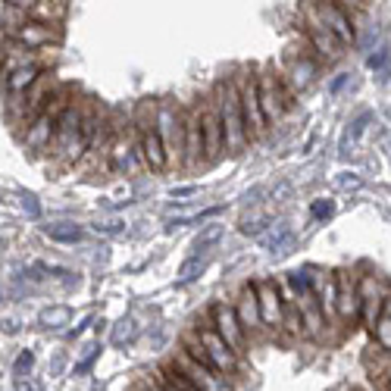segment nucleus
I'll use <instances>...</instances> for the list:
<instances>
[{
	"label": "nucleus",
	"mask_w": 391,
	"mask_h": 391,
	"mask_svg": "<svg viewBox=\"0 0 391 391\" xmlns=\"http://www.w3.org/2000/svg\"><path fill=\"white\" fill-rule=\"evenodd\" d=\"M213 104H216V113H219V122H222V138H226V150H229V154H241V150L251 144V135H248V126H244L241 104H238L235 78H226V82L216 85Z\"/></svg>",
	"instance_id": "f257e3e1"
},
{
	"label": "nucleus",
	"mask_w": 391,
	"mask_h": 391,
	"mask_svg": "<svg viewBox=\"0 0 391 391\" xmlns=\"http://www.w3.org/2000/svg\"><path fill=\"white\" fill-rule=\"evenodd\" d=\"M72 104V91L69 88H56V94L47 100V107L35 116L32 122L25 126V148L32 150V154H41V150L50 148V141H54V132H56V122H60V116L66 113V107Z\"/></svg>",
	"instance_id": "f03ea898"
},
{
	"label": "nucleus",
	"mask_w": 391,
	"mask_h": 391,
	"mask_svg": "<svg viewBox=\"0 0 391 391\" xmlns=\"http://www.w3.org/2000/svg\"><path fill=\"white\" fill-rule=\"evenodd\" d=\"M235 88H238V104H241V116H244V126H248L251 141L263 138L266 128H270V122H266L263 107H260L257 76H253V72H241V76H235Z\"/></svg>",
	"instance_id": "7ed1b4c3"
},
{
	"label": "nucleus",
	"mask_w": 391,
	"mask_h": 391,
	"mask_svg": "<svg viewBox=\"0 0 391 391\" xmlns=\"http://www.w3.org/2000/svg\"><path fill=\"white\" fill-rule=\"evenodd\" d=\"M257 91H260V107H263L266 122H270V126L279 122L288 107H291V91L285 88V78H282L276 69L266 66L257 76Z\"/></svg>",
	"instance_id": "20e7f679"
},
{
	"label": "nucleus",
	"mask_w": 391,
	"mask_h": 391,
	"mask_svg": "<svg viewBox=\"0 0 391 391\" xmlns=\"http://www.w3.org/2000/svg\"><path fill=\"white\" fill-rule=\"evenodd\" d=\"M154 126L160 132V141L169 157V166H182V154H185V126H182V113L172 104H160L154 110Z\"/></svg>",
	"instance_id": "39448f33"
},
{
	"label": "nucleus",
	"mask_w": 391,
	"mask_h": 391,
	"mask_svg": "<svg viewBox=\"0 0 391 391\" xmlns=\"http://www.w3.org/2000/svg\"><path fill=\"white\" fill-rule=\"evenodd\" d=\"M303 13H310L316 23L329 28V32L335 35L344 47L357 41V25H354L351 13L342 10L338 4H332V0H307V10H303Z\"/></svg>",
	"instance_id": "423d86ee"
},
{
	"label": "nucleus",
	"mask_w": 391,
	"mask_h": 391,
	"mask_svg": "<svg viewBox=\"0 0 391 391\" xmlns=\"http://www.w3.org/2000/svg\"><path fill=\"white\" fill-rule=\"evenodd\" d=\"M6 41H13V44H23L28 50H44L50 44H60L63 41V28L60 25H50V23H41V19L35 16H25L19 25L6 28Z\"/></svg>",
	"instance_id": "0eeeda50"
},
{
	"label": "nucleus",
	"mask_w": 391,
	"mask_h": 391,
	"mask_svg": "<svg viewBox=\"0 0 391 391\" xmlns=\"http://www.w3.org/2000/svg\"><path fill=\"white\" fill-rule=\"evenodd\" d=\"M194 335H198V342L204 344L207 357L213 360V366L219 369L222 375H235L238 369H241V354L231 351L229 342L213 329V325H198V329H194Z\"/></svg>",
	"instance_id": "6e6552de"
},
{
	"label": "nucleus",
	"mask_w": 391,
	"mask_h": 391,
	"mask_svg": "<svg viewBox=\"0 0 391 391\" xmlns=\"http://www.w3.org/2000/svg\"><path fill=\"white\" fill-rule=\"evenodd\" d=\"M172 366H176L179 373L200 391H235V385L229 382V375H222L219 369H213V366H204V363H198V360H191L185 351L176 354Z\"/></svg>",
	"instance_id": "1a4fd4ad"
},
{
	"label": "nucleus",
	"mask_w": 391,
	"mask_h": 391,
	"mask_svg": "<svg viewBox=\"0 0 391 391\" xmlns=\"http://www.w3.org/2000/svg\"><path fill=\"white\" fill-rule=\"evenodd\" d=\"M357 294H360V307H363L360 310V320L366 323V329H373L388 298L385 279L375 276V272H363V276H357Z\"/></svg>",
	"instance_id": "9d476101"
},
{
	"label": "nucleus",
	"mask_w": 391,
	"mask_h": 391,
	"mask_svg": "<svg viewBox=\"0 0 391 391\" xmlns=\"http://www.w3.org/2000/svg\"><path fill=\"white\" fill-rule=\"evenodd\" d=\"M257 288V303H260V323H263V332L270 335H279L282 332V316H285V301L279 294V285L272 279H260L253 282Z\"/></svg>",
	"instance_id": "9b49d317"
},
{
	"label": "nucleus",
	"mask_w": 391,
	"mask_h": 391,
	"mask_svg": "<svg viewBox=\"0 0 391 391\" xmlns=\"http://www.w3.org/2000/svg\"><path fill=\"white\" fill-rule=\"evenodd\" d=\"M100 119H104V116H100L97 110H94V104H88V107H85L82 126H78L76 138L69 141V148L63 150L60 157H56V166H63V169H66V166H76V163L82 160L85 154H88V150H91V141H94V135H97V126H100Z\"/></svg>",
	"instance_id": "f8f14e48"
},
{
	"label": "nucleus",
	"mask_w": 391,
	"mask_h": 391,
	"mask_svg": "<svg viewBox=\"0 0 391 391\" xmlns=\"http://www.w3.org/2000/svg\"><path fill=\"white\" fill-rule=\"evenodd\" d=\"M303 35H307V47L316 54V60H323V63H338L344 56V44L335 38V35L329 32L325 25L316 23L310 13H303Z\"/></svg>",
	"instance_id": "ddd939ff"
},
{
	"label": "nucleus",
	"mask_w": 391,
	"mask_h": 391,
	"mask_svg": "<svg viewBox=\"0 0 391 391\" xmlns=\"http://www.w3.org/2000/svg\"><path fill=\"white\" fill-rule=\"evenodd\" d=\"M198 116H200V132H204V163H216L222 157V150H226V138H222V122L213 97L198 104Z\"/></svg>",
	"instance_id": "4468645a"
},
{
	"label": "nucleus",
	"mask_w": 391,
	"mask_h": 391,
	"mask_svg": "<svg viewBox=\"0 0 391 391\" xmlns=\"http://www.w3.org/2000/svg\"><path fill=\"white\" fill-rule=\"evenodd\" d=\"M210 320H213L210 325L226 338L231 351H238V354L244 351V344H248V332L241 329V320H238L235 307H229V303H222V301L213 303V307H210Z\"/></svg>",
	"instance_id": "2eb2a0df"
},
{
	"label": "nucleus",
	"mask_w": 391,
	"mask_h": 391,
	"mask_svg": "<svg viewBox=\"0 0 391 391\" xmlns=\"http://www.w3.org/2000/svg\"><path fill=\"white\" fill-rule=\"evenodd\" d=\"M338 279V298H335V313H338V323L344 325H354L360 323V294H357V276L347 270H338L335 272Z\"/></svg>",
	"instance_id": "dca6fc26"
},
{
	"label": "nucleus",
	"mask_w": 391,
	"mask_h": 391,
	"mask_svg": "<svg viewBox=\"0 0 391 391\" xmlns=\"http://www.w3.org/2000/svg\"><path fill=\"white\" fill-rule=\"evenodd\" d=\"M138 150H141V163L148 166V169L160 172L169 166V157H166V148L160 141V132H157L154 119L150 122H138Z\"/></svg>",
	"instance_id": "f3484780"
},
{
	"label": "nucleus",
	"mask_w": 391,
	"mask_h": 391,
	"mask_svg": "<svg viewBox=\"0 0 391 391\" xmlns=\"http://www.w3.org/2000/svg\"><path fill=\"white\" fill-rule=\"evenodd\" d=\"M182 126H185V154H182V166L185 169H198L204 163V132H200V116L198 107L188 110L182 116Z\"/></svg>",
	"instance_id": "a211bd4d"
},
{
	"label": "nucleus",
	"mask_w": 391,
	"mask_h": 391,
	"mask_svg": "<svg viewBox=\"0 0 391 391\" xmlns=\"http://www.w3.org/2000/svg\"><path fill=\"white\" fill-rule=\"evenodd\" d=\"M316 76H320V60L310 54H298V47L288 50V82H291L294 91H307L310 85L316 82Z\"/></svg>",
	"instance_id": "6ab92c4d"
},
{
	"label": "nucleus",
	"mask_w": 391,
	"mask_h": 391,
	"mask_svg": "<svg viewBox=\"0 0 391 391\" xmlns=\"http://www.w3.org/2000/svg\"><path fill=\"white\" fill-rule=\"evenodd\" d=\"M85 107L88 104H69L66 107V113L60 116V122H56V132H54V141H50V150H54V160L63 154V150L69 148V141L76 138V132H78V126H82V116H85Z\"/></svg>",
	"instance_id": "aec40b11"
},
{
	"label": "nucleus",
	"mask_w": 391,
	"mask_h": 391,
	"mask_svg": "<svg viewBox=\"0 0 391 391\" xmlns=\"http://www.w3.org/2000/svg\"><path fill=\"white\" fill-rule=\"evenodd\" d=\"M294 307H298L301 313V329H303V338H313V342H323L325 338V316L320 310V303H316V294H307V298H298L294 301Z\"/></svg>",
	"instance_id": "412c9836"
},
{
	"label": "nucleus",
	"mask_w": 391,
	"mask_h": 391,
	"mask_svg": "<svg viewBox=\"0 0 391 391\" xmlns=\"http://www.w3.org/2000/svg\"><path fill=\"white\" fill-rule=\"evenodd\" d=\"M235 313H238L241 329L248 332V335L263 332V323H260V303H257V288H253V282L241 288V294H238V301H235Z\"/></svg>",
	"instance_id": "4be33fe9"
},
{
	"label": "nucleus",
	"mask_w": 391,
	"mask_h": 391,
	"mask_svg": "<svg viewBox=\"0 0 391 391\" xmlns=\"http://www.w3.org/2000/svg\"><path fill=\"white\" fill-rule=\"evenodd\" d=\"M44 63L41 60H35V63H25V66H19V69H13L10 76L4 78V85H6V91H10V97L16 100V97H23V94L32 88V85H38L41 82V76H44Z\"/></svg>",
	"instance_id": "5701e85b"
},
{
	"label": "nucleus",
	"mask_w": 391,
	"mask_h": 391,
	"mask_svg": "<svg viewBox=\"0 0 391 391\" xmlns=\"http://www.w3.org/2000/svg\"><path fill=\"white\" fill-rule=\"evenodd\" d=\"M335 298H338V279H335V272H329V276H323V285L316 288V303H320V310H323V316L329 325L338 323Z\"/></svg>",
	"instance_id": "b1692460"
},
{
	"label": "nucleus",
	"mask_w": 391,
	"mask_h": 391,
	"mask_svg": "<svg viewBox=\"0 0 391 391\" xmlns=\"http://www.w3.org/2000/svg\"><path fill=\"white\" fill-rule=\"evenodd\" d=\"M257 241L263 244L266 251H272V253H285V248L291 244V229H288L285 222H279V226H266L257 235Z\"/></svg>",
	"instance_id": "393cba45"
},
{
	"label": "nucleus",
	"mask_w": 391,
	"mask_h": 391,
	"mask_svg": "<svg viewBox=\"0 0 391 391\" xmlns=\"http://www.w3.org/2000/svg\"><path fill=\"white\" fill-rule=\"evenodd\" d=\"M66 10H69L66 0H38L28 16L41 19V23H50V25H60L63 19H66Z\"/></svg>",
	"instance_id": "a878e982"
},
{
	"label": "nucleus",
	"mask_w": 391,
	"mask_h": 391,
	"mask_svg": "<svg viewBox=\"0 0 391 391\" xmlns=\"http://www.w3.org/2000/svg\"><path fill=\"white\" fill-rule=\"evenodd\" d=\"M44 235L50 241H60V244H78L85 238V231L76 222H50V226H44Z\"/></svg>",
	"instance_id": "bb28decb"
},
{
	"label": "nucleus",
	"mask_w": 391,
	"mask_h": 391,
	"mask_svg": "<svg viewBox=\"0 0 391 391\" xmlns=\"http://www.w3.org/2000/svg\"><path fill=\"white\" fill-rule=\"evenodd\" d=\"M285 282H288V288H291L294 301H298V298H307V294H316L313 276H310L307 270H294V272H288Z\"/></svg>",
	"instance_id": "cd10ccee"
},
{
	"label": "nucleus",
	"mask_w": 391,
	"mask_h": 391,
	"mask_svg": "<svg viewBox=\"0 0 391 391\" xmlns=\"http://www.w3.org/2000/svg\"><path fill=\"white\" fill-rule=\"evenodd\" d=\"M69 320H72V310L66 303H56V307L41 310V316H38V323L44 325V329H63V325H69Z\"/></svg>",
	"instance_id": "c85d7f7f"
},
{
	"label": "nucleus",
	"mask_w": 391,
	"mask_h": 391,
	"mask_svg": "<svg viewBox=\"0 0 391 391\" xmlns=\"http://www.w3.org/2000/svg\"><path fill=\"white\" fill-rule=\"evenodd\" d=\"M369 332H373V338H375V344H379V351L391 357V316L385 313V310L379 313V320H375V325Z\"/></svg>",
	"instance_id": "c756f323"
},
{
	"label": "nucleus",
	"mask_w": 391,
	"mask_h": 391,
	"mask_svg": "<svg viewBox=\"0 0 391 391\" xmlns=\"http://www.w3.org/2000/svg\"><path fill=\"white\" fill-rule=\"evenodd\" d=\"M219 238H222V226H216V222H213V226H207V229H200V235L194 238V244H191V253L204 257V253H207L210 248H213V244L219 241Z\"/></svg>",
	"instance_id": "7c9ffc66"
},
{
	"label": "nucleus",
	"mask_w": 391,
	"mask_h": 391,
	"mask_svg": "<svg viewBox=\"0 0 391 391\" xmlns=\"http://www.w3.org/2000/svg\"><path fill=\"white\" fill-rule=\"evenodd\" d=\"M135 338H138V323H135V320H119V323L113 325V335H110L113 344H119V347L122 344H132Z\"/></svg>",
	"instance_id": "2f4dec72"
},
{
	"label": "nucleus",
	"mask_w": 391,
	"mask_h": 391,
	"mask_svg": "<svg viewBox=\"0 0 391 391\" xmlns=\"http://www.w3.org/2000/svg\"><path fill=\"white\" fill-rule=\"evenodd\" d=\"M204 272V257H198V253H191V257L182 263V270H179V285H191L194 279Z\"/></svg>",
	"instance_id": "473e14b6"
},
{
	"label": "nucleus",
	"mask_w": 391,
	"mask_h": 391,
	"mask_svg": "<svg viewBox=\"0 0 391 391\" xmlns=\"http://www.w3.org/2000/svg\"><path fill=\"white\" fill-rule=\"evenodd\" d=\"M282 329H285L291 338H301V335H303V329H301V313H298V307H294V303H285V316H282Z\"/></svg>",
	"instance_id": "72a5a7b5"
},
{
	"label": "nucleus",
	"mask_w": 391,
	"mask_h": 391,
	"mask_svg": "<svg viewBox=\"0 0 391 391\" xmlns=\"http://www.w3.org/2000/svg\"><path fill=\"white\" fill-rule=\"evenodd\" d=\"M266 226H270V216H244V219H241V226H238V229H241V235L257 238Z\"/></svg>",
	"instance_id": "f704fd0d"
},
{
	"label": "nucleus",
	"mask_w": 391,
	"mask_h": 391,
	"mask_svg": "<svg viewBox=\"0 0 391 391\" xmlns=\"http://www.w3.org/2000/svg\"><path fill=\"white\" fill-rule=\"evenodd\" d=\"M369 119H373V116H369V113H360L357 119L351 122V128H347V135H344V141H342V154H344L347 141H357L360 135H363V128H366V122H369Z\"/></svg>",
	"instance_id": "c9c22d12"
},
{
	"label": "nucleus",
	"mask_w": 391,
	"mask_h": 391,
	"mask_svg": "<svg viewBox=\"0 0 391 391\" xmlns=\"http://www.w3.org/2000/svg\"><path fill=\"white\" fill-rule=\"evenodd\" d=\"M388 60H391V47L382 44L379 50H375V54H369V56H366V66H369V69H375V72H385V69H388Z\"/></svg>",
	"instance_id": "e433bc0d"
},
{
	"label": "nucleus",
	"mask_w": 391,
	"mask_h": 391,
	"mask_svg": "<svg viewBox=\"0 0 391 391\" xmlns=\"http://www.w3.org/2000/svg\"><path fill=\"white\" fill-rule=\"evenodd\" d=\"M332 210H335V204H332L329 198H320V200H313V204H310V213H313V219H329Z\"/></svg>",
	"instance_id": "4c0bfd02"
},
{
	"label": "nucleus",
	"mask_w": 391,
	"mask_h": 391,
	"mask_svg": "<svg viewBox=\"0 0 391 391\" xmlns=\"http://www.w3.org/2000/svg\"><path fill=\"white\" fill-rule=\"evenodd\" d=\"M163 375H166V379H169V382H172V385H176L179 391H200V388H194V385H191V382H188V379H185V375H182V373H179V369H176V366H169V369H166V373H163Z\"/></svg>",
	"instance_id": "58836bf2"
},
{
	"label": "nucleus",
	"mask_w": 391,
	"mask_h": 391,
	"mask_svg": "<svg viewBox=\"0 0 391 391\" xmlns=\"http://www.w3.org/2000/svg\"><path fill=\"white\" fill-rule=\"evenodd\" d=\"M97 354H100V344H91V347H85V360L82 363H76V375H82V373H88L91 363L97 360Z\"/></svg>",
	"instance_id": "ea45409f"
},
{
	"label": "nucleus",
	"mask_w": 391,
	"mask_h": 391,
	"mask_svg": "<svg viewBox=\"0 0 391 391\" xmlns=\"http://www.w3.org/2000/svg\"><path fill=\"white\" fill-rule=\"evenodd\" d=\"M19 200H23V210H25V213L32 216V219H38V216H41L38 198H35V194H28V191H23V194H19Z\"/></svg>",
	"instance_id": "a19ab883"
},
{
	"label": "nucleus",
	"mask_w": 391,
	"mask_h": 391,
	"mask_svg": "<svg viewBox=\"0 0 391 391\" xmlns=\"http://www.w3.org/2000/svg\"><path fill=\"white\" fill-rule=\"evenodd\" d=\"M94 229H97L100 235H119V231H126V222H122V219H104V222H97Z\"/></svg>",
	"instance_id": "79ce46f5"
},
{
	"label": "nucleus",
	"mask_w": 391,
	"mask_h": 391,
	"mask_svg": "<svg viewBox=\"0 0 391 391\" xmlns=\"http://www.w3.org/2000/svg\"><path fill=\"white\" fill-rule=\"evenodd\" d=\"M32 366H35V354H32V351H23V354L16 357V363H13V369H16V375L28 373Z\"/></svg>",
	"instance_id": "37998d69"
},
{
	"label": "nucleus",
	"mask_w": 391,
	"mask_h": 391,
	"mask_svg": "<svg viewBox=\"0 0 391 391\" xmlns=\"http://www.w3.org/2000/svg\"><path fill=\"white\" fill-rule=\"evenodd\" d=\"M335 182H338L342 191H354V188H360V176H354V172H342Z\"/></svg>",
	"instance_id": "c03bdc74"
},
{
	"label": "nucleus",
	"mask_w": 391,
	"mask_h": 391,
	"mask_svg": "<svg viewBox=\"0 0 391 391\" xmlns=\"http://www.w3.org/2000/svg\"><path fill=\"white\" fill-rule=\"evenodd\" d=\"M16 391H41V385H38V382H32V379H25V375H19Z\"/></svg>",
	"instance_id": "a18cd8bd"
},
{
	"label": "nucleus",
	"mask_w": 391,
	"mask_h": 391,
	"mask_svg": "<svg viewBox=\"0 0 391 391\" xmlns=\"http://www.w3.org/2000/svg\"><path fill=\"white\" fill-rule=\"evenodd\" d=\"M6 6H16V10H25V13H32V6L38 4V0H4Z\"/></svg>",
	"instance_id": "49530a36"
},
{
	"label": "nucleus",
	"mask_w": 391,
	"mask_h": 391,
	"mask_svg": "<svg viewBox=\"0 0 391 391\" xmlns=\"http://www.w3.org/2000/svg\"><path fill=\"white\" fill-rule=\"evenodd\" d=\"M347 78H351V76H344V72H342V76H335V78H332V85H329V91L338 94V91H342L344 85H347Z\"/></svg>",
	"instance_id": "de8ad7c7"
},
{
	"label": "nucleus",
	"mask_w": 391,
	"mask_h": 391,
	"mask_svg": "<svg viewBox=\"0 0 391 391\" xmlns=\"http://www.w3.org/2000/svg\"><path fill=\"white\" fill-rule=\"evenodd\" d=\"M0 329H4L6 335H16V332H19V323H16V320H0Z\"/></svg>",
	"instance_id": "09e8293b"
},
{
	"label": "nucleus",
	"mask_w": 391,
	"mask_h": 391,
	"mask_svg": "<svg viewBox=\"0 0 391 391\" xmlns=\"http://www.w3.org/2000/svg\"><path fill=\"white\" fill-rule=\"evenodd\" d=\"M132 391H160V385H157V382H135V388Z\"/></svg>",
	"instance_id": "8fccbe9b"
},
{
	"label": "nucleus",
	"mask_w": 391,
	"mask_h": 391,
	"mask_svg": "<svg viewBox=\"0 0 391 391\" xmlns=\"http://www.w3.org/2000/svg\"><path fill=\"white\" fill-rule=\"evenodd\" d=\"M157 385H160V391H179V388L172 385L169 379H166V375H160V379H157Z\"/></svg>",
	"instance_id": "3c124183"
},
{
	"label": "nucleus",
	"mask_w": 391,
	"mask_h": 391,
	"mask_svg": "<svg viewBox=\"0 0 391 391\" xmlns=\"http://www.w3.org/2000/svg\"><path fill=\"white\" fill-rule=\"evenodd\" d=\"M188 194H194V188H172V198H188Z\"/></svg>",
	"instance_id": "603ef678"
},
{
	"label": "nucleus",
	"mask_w": 391,
	"mask_h": 391,
	"mask_svg": "<svg viewBox=\"0 0 391 391\" xmlns=\"http://www.w3.org/2000/svg\"><path fill=\"white\" fill-rule=\"evenodd\" d=\"M385 385H388V391H391V363H388V369H385Z\"/></svg>",
	"instance_id": "864d4df0"
},
{
	"label": "nucleus",
	"mask_w": 391,
	"mask_h": 391,
	"mask_svg": "<svg viewBox=\"0 0 391 391\" xmlns=\"http://www.w3.org/2000/svg\"><path fill=\"white\" fill-rule=\"evenodd\" d=\"M6 298H10V294H6V288L0 285V303H6Z\"/></svg>",
	"instance_id": "5fc2aeb1"
},
{
	"label": "nucleus",
	"mask_w": 391,
	"mask_h": 391,
	"mask_svg": "<svg viewBox=\"0 0 391 391\" xmlns=\"http://www.w3.org/2000/svg\"><path fill=\"white\" fill-rule=\"evenodd\" d=\"M382 310H385V313L391 316V294H388V298H385V307H382Z\"/></svg>",
	"instance_id": "6e6d98bb"
},
{
	"label": "nucleus",
	"mask_w": 391,
	"mask_h": 391,
	"mask_svg": "<svg viewBox=\"0 0 391 391\" xmlns=\"http://www.w3.org/2000/svg\"><path fill=\"white\" fill-rule=\"evenodd\" d=\"M360 4H363V6H366V4H369V0H360Z\"/></svg>",
	"instance_id": "4d7b16f0"
}]
</instances>
